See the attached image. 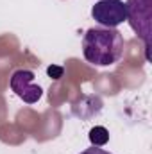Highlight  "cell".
I'll return each instance as SVG.
<instances>
[{
	"mask_svg": "<svg viewBox=\"0 0 152 154\" xmlns=\"http://www.w3.org/2000/svg\"><path fill=\"white\" fill-rule=\"evenodd\" d=\"M90 142L93 147H102L109 142V131L102 125H97L90 131Z\"/></svg>",
	"mask_w": 152,
	"mask_h": 154,
	"instance_id": "obj_5",
	"label": "cell"
},
{
	"mask_svg": "<svg viewBox=\"0 0 152 154\" xmlns=\"http://www.w3.org/2000/svg\"><path fill=\"white\" fill-rule=\"evenodd\" d=\"M125 13L127 22L132 27V31L143 39L147 59L149 48H150V0H127L125 2Z\"/></svg>",
	"mask_w": 152,
	"mask_h": 154,
	"instance_id": "obj_2",
	"label": "cell"
},
{
	"mask_svg": "<svg viewBox=\"0 0 152 154\" xmlns=\"http://www.w3.org/2000/svg\"><path fill=\"white\" fill-rule=\"evenodd\" d=\"M81 154H111V152H108V151H104V149H100V147H90V149L82 151Z\"/></svg>",
	"mask_w": 152,
	"mask_h": 154,
	"instance_id": "obj_6",
	"label": "cell"
},
{
	"mask_svg": "<svg viewBox=\"0 0 152 154\" xmlns=\"http://www.w3.org/2000/svg\"><path fill=\"white\" fill-rule=\"evenodd\" d=\"M91 16L106 29H116L127 20L125 4L122 0H99L91 7Z\"/></svg>",
	"mask_w": 152,
	"mask_h": 154,
	"instance_id": "obj_3",
	"label": "cell"
},
{
	"mask_svg": "<svg viewBox=\"0 0 152 154\" xmlns=\"http://www.w3.org/2000/svg\"><path fill=\"white\" fill-rule=\"evenodd\" d=\"M123 36L116 29L91 27L82 38V56L95 66H109L120 61L123 54Z\"/></svg>",
	"mask_w": 152,
	"mask_h": 154,
	"instance_id": "obj_1",
	"label": "cell"
},
{
	"mask_svg": "<svg viewBox=\"0 0 152 154\" xmlns=\"http://www.w3.org/2000/svg\"><path fill=\"white\" fill-rule=\"evenodd\" d=\"M34 72H31V70H16L11 79H9V86H11V90L23 100V102H27V104H36L39 99H41V95H43V90H41V86L38 84H34Z\"/></svg>",
	"mask_w": 152,
	"mask_h": 154,
	"instance_id": "obj_4",
	"label": "cell"
},
{
	"mask_svg": "<svg viewBox=\"0 0 152 154\" xmlns=\"http://www.w3.org/2000/svg\"><path fill=\"white\" fill-rule=\"evenodd\" d=\"M61 72H63L61 68H52V66L48 68V74H50V75H52V74H57V75H61Z\"/></svg>",
	"mask_w": 152,
	"mask_h": 154,
	"instance_id": "obj_7",
	"label": "cell"
}]
</instances>
